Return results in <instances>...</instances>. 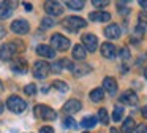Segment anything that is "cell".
I'll use <instances>...</instances> for the list:
<instances>
[{"label":"cell","instance_id":"6da1fadb","mask_svg":"<svg viewBox=\"0 0 147 133\" xmlns=\"http://www.w3.org/2000/svg\"><path fill=\"white\" fill-rule=\"evenodd\" d=\"M62 25H63L67 30L74 32V33H76L79 29H84V27H86L87 22L84 21L82 18H79V16H68V18H65L63 21H62Z\"/></svg>","mask_w":147,"mask_h":133},{"label":"cell","instance_id":"7a4b0ae2","mask_svg":"<svg viewBox=\"0 0 147 133\" xmlns=\"http://www.w3.org/2000/svg\"><path fill=\"white\" fill-rule=\"evenodd\" d=\"M33 114L41 120H55V117H57V113L46 105H36L35 109H33Z\"/></svg>","mask_w":147,"mask_h":133},{"label":"cell","instance_id":"3957f363","mask_svg":"<svg viewBox=\"0 0 147 133\" xmlns=\"http://www.w3.org/2000/svg\"><path fill=\"white\" fill-rule=\"evenodd\" d=\"M7 108L11 111V113L21 114V113L26 111L27 105H26V101H24L21 97H18V95H11V97H8V100H7Z\"/></svg>","mask_w":147,"mask_h":133},{"label":"cell","instance_id":"277c9868","mask_svg":"<svg viewBox=\"0 0 147 133\" xmlns=\"http://www.w3.org/2000/svg\"><path fill=\"white\" fill-rule=\"evenodd\" d=\"M51 48L59 51H67L70 48V40L67 37H63L62 33H54L51 37Z\"/></svg>","mask_w":147,"mask_h":133},{"label":"cell","instance_id":"5b68a950","mask_svg":"<svg viewBox=\"0 0 147 133\" xmlns=\"http://www.w3.org/2000/svg\"><path fill=\"white\" fill-rule=\"evenodd\" d=\"M49 63L45 62V60H38V62H35V65H33V76H35L36 79H46V76H48L49 73Z\"/></svg>","mask_w":147,"mask_h":133},{"label":"cell","instance_id":"8992f818","mask_svg":"<svg viewBox=\"0 0 147 133\" xmlns=\"http://www.w3.org/2000/svg\"><path fill=\"white\" fill-rule=\"evenodd\" d=\"M18 52V46L16 43H3L2 46H0V59L2 60H8L11 59V57H14Z\"/></svg>","mask_w":147,"mask_h":133},{"label":"cell","instance_id":"52a82bcc","mask_svg":"<svg viewBox=\"0 0 147 133\" xmlns=\"http://www.w3.org/2000/svg\"><path fill=\"white\" fill-rule=\"evenodd\" d=\"M81 40H82V46L86 51H89V52L96 51V48H98V38L93 33H84Z\"/></svg>","mask_w":147,"mask_h":133},{"label":"cell","instance_id":"ba28073f","mask_svg":"<svg viewBox=\"0 0 147 133\" xmlns=\"http://www.w3.org/2000/svg\"><path fill=\"white\" fill-rule=\"evenodd\" d=\"M11 30L18 35H26V33H29L30 25H29V22L24 21V19H18V21L11 22Z\"/></svg>","mask_w":147,"mask_h":133},{"label":"cell","instance_id":"9c48e42d","mask_svg":"<svg viewBox=\"0 0 147 133\" xmlns=\"http://www.w3.org/2000/svg\"><path fill=\"white\" fill-rule=\"evenodd\" d=\"M45 10L49 16H60L63 13V6L59 2H46L45 3Z\"/></svg>","mask_w":147,"mask_h":133},{"label":"cell","instance_id":"30bf717a","mask_svg":"<svg viewBox=\"0 0 147 133\" xmlns=\"http://www.w3.org/2000/svg\"><path fill=\"white\" fill-rule=\"evenodd\" d=\"M81 108H82V103H81L79 100H76V98H71V100H68L67 103L63 105V113L74 114V113H79Z\"/></svg>","mask_w":147,"mask_h":133},{"label":"cell","instance_id":"8fae6325","mask_svg":"<svg viewBox=\"0 0 147 133\" xmlns=\"http://www.w3.org/2000/svg\"><path fill=\"white\" fill-rule=\"evenodd\" d=\"M120 103L127 105V106H136L138 105V95L133 90H127L120 95Z\"/></svg>","mask_w":147,"mask_h":133},{"label":"cell","instance_id":"7c38bea8","mask_svg":"<svg viewBox=\"0 0 147 133\" xmlns=\"http://www.w3.org/2000/svg\"><path fill=\"white\" fill-rule=\"evenodd\" d=\"M103 90H106L111 95H115L117 94V81L114 78H111V76H106L103 79Z\"/></svg>","mask_w":147,"mask_h":133},{"label":"cell","instance_id":"4fadbf2b","mask_svg":"<svg viewBox=\"0 0 147 133\" xmlns=\"http://www.w3.org/2000/svg\"><path fill=\"white\" fill-rule=\"evenodd\" d=\"M101 54L106 59H114L117 56V49H115V46L112 43H103L101 44Z\"/></svg>","mask_w":147,"mask_h":133},{"label":"cell","instance_id":"5bb4252c","mask_svg":"<svg viewBox=\"0 0 147 133\" xmlns=\"http://www.w3.org/2000/svg\"><path fill=\"white\" fill-rule=\"evenodd\" d=\"M36 54L41 57H46V59H54L55 57V51L51 46H48V44H40L36 48Z\"/></svg>","mask_w":147,"mask_h":133},{"label":"cell","instance_id":"9a60e30c","mask_svg":"<svg viewBox=\"0 0 147 133\" xmlns=\"http://www.w3.org/2000/svg\"><path fill=\"white\" fill-rule=\"evenodd\" d=\"M120 27H119L117 24H109L108 27L105 29V35L106 38H109V40H115V38L120 37Z\"/></svg>","mask_w":147,"mask_h":133},{"label":"cell","instance_id":"2e32d148","mask_svg":"<svg viewBox=\"0 0 147 133\" xmlns=\"http://www.w3.org/2000/svg\"><path fill=\"white\" fill-rule=\"evenodd\" d=\"M89 18H90V21H93V22H108L109 19H111V14L106 13V11H93L89 14Z\"/></svg>","mask_w":147,"mask_h":133},{"label":"cell","instance_id":"e0dca14e","mask_svg":"<svg viewBox=\"0 0 147 133\" xmlns=\"http://www.w3.org/2000/svg\"><path fill=\"white\" fill-rule=\"evenodd\" d=\"M11 68L18 73H27V62L22 57H16V59L11 62Z\"/></svg>","mask_w":147,"mask_h":133},{"label":"cell","instance_id":"ac0fdd59","mask_svg":"<svg viewBox=\"0 0 147 133\" xmlns=\"http://www.w3.org/2000/svg\"><path fill=\"white\" fill-rule=\"evenodd\" d=\"M13 3L11 2H0V19H7L11 16Z\"/></svg>","mask_w":147,"mask_h":133},{"label":"cell","instance_id":"d6986e66","mask_svg":"<svg viewBox=\"0 0 147 133\" xmlns=\"http://www.w3.org/2000/svg\"><path fill=\"white\" fill-rule=\"evenodd\" d=\"M122 132L123 133H134L136 132V122L133 117H127L122 124Z\"/></svg>","mask_w":147,"mask_h":133},{"label":"cell","instance_id":"ffe728a7","mask_svg":"<svg viewBox=\"0 0 147 133\" xmlns=\"http://www.w3.org/2000/svg\"><path fill=\"white\" fill-rule=\"evenodd\" d=\"M92 71V66L90 65H86V63H82V65H78L73 68V75L76 76V78H79V76H84L87 75V73Z\"/></svg>","mask_w":147,"mask_h":133},{"label":"cell","instance_id":"44dd1931","mask_svg":"<svg viewBox=\"0 0 147 133\" xmlns=\"http://www.w3.org/2000/svg\"><path fill=\"white\" fill-rule=\"evenodd\" d=\"M87 56V51L84 49L82 44H76V46L73 48V59L76 60H84Z\"/></svg>","mask_w":147,"mask_h":133},{"label":"cell","instance_id":"7402d4cb","mask_svg":"<svg viewBox=\"0 0 147 133\" xmlns=\"http://www.w3.org/2000/svg\"><path fill=\"white\" fill-rule=\"evenodd\" d=\"M103 98H105V90H103V89L96 87V89H93V90L90 92V100H92V101H95V103L101 101Z\"/></svg>","mask_w":147,"mask_h":133},{"label":"cell","instance_id":"603a6c76","mask_svg":"<svg viewBox=\"0 0 147 133\" xmlns=\"http://www.w3.org/2000/svg\"><path fill=\"white\" fill-rule=\"evenodd\" d=\"M96 122H98V119H96L95 116H87L82 119V122H81V125L84 127V128H93V127L96 125Z\"/></svg>","mask_w":147,"mask_h":133},{"label":"cell","instance_id":"cb8c5ba5","mask_svg":"<svg viewBox=\"0 0 147 133\" xmlns=\"http://www.w3.org/2000/svg\"><path fill=\"white\" fill-rule=\"evenodd\" d=\"M65 5L71 10H82L84 5H86V2H82V0H68Z\"/></svg>","mask_w":147,"mask_h":133},{"label":"cell","instance_id":"d4e9b609","mask_svg":"<svg viewBox=\"0 0 147 133\" xmlns=\"http://www.w3.org/2000/svg\"><path fill=\"white\" fill-rule=\"evenodd\" d=\"M123 119V106H115L114 111H112V120H115V122H119V120Z\"/></svg>","mask_w":147,"mask_h":133},{"label":"cell","instance_id":"484cf974","mask_svg":"<svg viewBox=\"0 0 147 133\" xmlns=\"http://www.w3.org/2000/svg\"><path fill=\"white\" fill-rule=\"evenodd\" d=\"M98 119H100V122L105 124V125L109 124V116H108V111H106L105 108H101V109L98 111Z\"/></svg>","mask_w":147,"mask_h":133},{"label":"cell","instance_id":"4316f807","mask_svg":"<svg viewBox=\"0 0 147 133\" xmlns=\"http://www.w3.org/2000/svg\"><path fill=\"white\" fill-rule=\"evenodd\" d=\"M52 87H54V89H57L59 92H67V90H68V86H67V82H63V81H54V84H52Z\"/></svg>","mask_w":147,"mask_h":133},{"label":"cell","instance_id":"83f0119b","mask_svg":"<svg viewBox=\"0 0 147 133\" xmlns=\"http://www.w3.org/2000/svg\"><path fill=\"white\" fill-rule=\"evenodd\" d=\"M63 127H67V128H76L78 124H76V120H74L73 117H65L63 119Z\"/></svg>","mask_w":147,"mask_h":133},{"label":"cell","instance_id":"f1b7e54d","mask_svg":"<svg viewBox=\"0 0 147 133\" xmlns=\"http://www.w3.org/2000/svg\"><path fill=\"white\" fill-rule=\"evenodd\" d=\"M24 94H27V95H35V94H36V86H35V84H27L26 87H24Z\"/></svg>","mask_w":147,"mask_h":133},{"label":"cell","instance_id":"f546056e","mask_svg":"<svg viewBox=\"0 0 147 133\" xmlns=\"http://www.w3.org/2000/svg\"><path fill=\"white\" fill-rule=\"evenodd\" d=\"M52 25H54V19L52 18H43L41 29H49V27H52Z\"/></svg>","mask_w":147,"mask_h":133},{"label":"cell","instance_id":"4dcf8cb0","mask_svg":"<svg viewBox=\"0 0 147 133\" xmlns=\"http://www.w3.org/2000/svg\"><path fill=\"white\" fill-rule=\"evenodd\" d=\"M51 68H52V71H54V73H60L62 68H63V63H62V60H59V62H54V63L51 65Z\"/></svg>","mask_w":147,"mask_h":133},{"label":"cell","instance_id":"1f68e13d","mask_svg":"<svg viewBox=\"0 0 147 133\" xmlns=\"http://www.w3.org/2000/svg\"><path fill=\"white\" fill-rule=\"evenodd\" d=\"M92 5L96 8H105L106 5H109V2L108 0H92Z\"/></svg>","mask_w":147,"mask_h":133},{"label":"cell","instance_id":"d6a6232c","mask_svg":"<svg viewBox=\"0 0 147 133\" xmlns=\"http://www.w3.org/2000/svg\"><path fill=\"white\" fill-rule=\"evenodd\" d=\"M120 57L123 60H127L128 57H130V51H128V48H122L120 49Z\"/></svg>","mask_w":147,"mask_h":133},{"label":"cell","instance_id":"836d02e7","mask_svg":"<svg viewBox=\"0 0 147 133\" xmlns=\"http://www.w3.org/2000/svg\"><path fill=\"white\" fill-rule=\"evenodd\" d=\"M40 133H54V128H52V127H41V128H40Z\"/></svg>","mask_w":147,"mask_h":133},{"label":"cell","instance_id":"e575fe53","mask_svg":"<svg viewBox=\"0 0 147 133\" xmlns=\"http://www.w3.org/2000/svg\"><path fill=\"white\" fill-rule=\"evenodd\" d=\"M136 133H147V124H141V125L138 127Z\"/></svg>","mask_w":147,"mask_h":133},{"label":"cell","instance_id":"d590c367","mask_svg":"<svg viewBox=\"0 0 147 133\" xmlns=\"http://www.w3.org/2000/svg\"><path fill=\"white\" fill-rule=\"evenodd\" d=\"M146 21H147V14H146V13H141V14H139V24L144 25V22H146Z\"/></svg>","mask_w":147,"mask_h":133},{"label":"cell","instance_id":"8d00e7d4","mask_svg":"<svg viewBox=\"0 0 147 133\" xmlns=\"http://www.w3.org/2000/svg\"><path fill=\"white\" fill-rule=\"evenodd\" d=\"M5 35H7V30H5V27H2V25H0V40H2Z\"/></svg>","mask_w":147,"mask_h":133},{"label":"cell","instance_id":"74e56055","mask_svg":"<svg viewBox=\"0 0 147 133\" xmlns=\"http://www.w3.org/2000/svg\"><path fill=\"white\" fill-rule=\"evenodd\" d=\"M24 8H26L27 11H32V3H30V2H26V3H24Z\"/></svg>","mask_w":147,"mask_h":133},{"label":"cell","instance_id":"f35d334b","mask_svg":"<svg viewBox=\"0 0 147 133\" xmlns=\"http://www.w3.org/2000/svg\"><path fill=\"white\" fill-rule=\"evenodd\" d=\"M141 113H142V117H146V119H147V105H146V106H142V111H141Z\"/></svg>","mask_w":147,"mask_h":133},{"label":"cell","instance_id":"ab89813d","mask_svg":"<svg viewBox=\"0 0 147 133\" xmlns=\"http://www.w3.org/2000/svg\"><path fill=\"white\" fill-rule=\"evenodd\" d=\"M139 5L142 6V8H147V0H139Z\"/></svg>","mask_w":147,"mask_h":133},{"label":"cell","instance_id":"60d3db41","mask_svg":"<svg viewBox=\"0 0 147 133\" xmlns=\"http://www.w3.org/2000/svg\"><path fill=\"white\" fill-rule=\"evenodd\" d=\"M2 111H3V103L0 101V114H2Z\"/></svg>","mask_w":147,"mask_h":133},{"label":"cell","instance_id":"b9f144b4","mask_svg":"<svg viewBox=\"0 0 147 133\" xmlns=\"http://www.w3.org/2000/svg\"><path fill=\"white\" fill-rule=\"evenodd\" d=\"M109 133H119V132H117L115 128H111V132H109Z\"/></svg>","mask_w":147,"mask_h":133},{"label":"cell","instance_id":"7bdbcfd3","mask_svg":"<svg viewBox=\"0 0 147 133\" xmlns=\"http://www.w3.org/2000/svg\"><path fill=\"white\" fill-rule=\"evenodd\" d=\"M144 76H146V79H147V68L144 70Z\"/></svg>","mask_w":147,"mask_h":133},{"label":"cell","instance_id":"ee69618b","mask_svg":"<svg viewBox=\"0 0 147 133\" xmlns=\"http://www.w3.org/2000/svg\"><path fill=\"white\" fill-rule=\"evenodd\" d=\"M84 133H87V132H84Z\"/></svg>","mask_w":147,"mask_h":133}]
</instances>
